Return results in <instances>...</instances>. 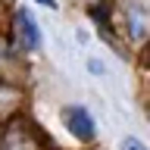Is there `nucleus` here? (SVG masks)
<instances>
[{
  "instance_id": "3",
  "label": "nucleus",
  "mask_w": 150,
  "mask_h": 150,
  "mask_svg": "<svg viewBox=\"0 0 150 150\" xmlns=\"http://www.w3.org/2000/svg\"><path fill=\"white\" fill-rule=\"evenodd\" d=\"M122 150H147V147H144V141H141V138L128 134V138H122Z\"/></svg>"
},
{
  "instance_id": "4",
  "label": "nucleus",
  "mask_w": 150,
  "mask_h": 150,
  "mask_svg": "<svg viewBox=\"0 0 150 150\" xmlns=\"http://www.w3.org/2000/svg\"><path fill=\"white\" fill-rule=\"evenodd\" d=\"M41 6H50V9H56V0H38Z\"/></svg>"
},
{
  "instance_id": "2",
  "label": "nucleus",
  "mask_w": 150,
  "mask_h": 150,
  "mask_svg": "<svg viewBox=\"0 0 150 150\" xmlns=\"http://www.w3.org/2000/svg\"><path fill=\"white\" fill-rule=\"evenodd\" d=\"M16 31H19V44L25 50H35L41 44V31H38V22L28 9H19L16 13Z\"/></svg>"
},
{
  "instance_id": "1",
  "label": "nucleus",
  "mask_w": 150,
  "mask_h": 150,
  "mask_svg": "<svg viewBox=\"0 0 150 150\" xmlns=\"http://www.w3.org/2000/svg\"><path fill=\"white\" fill-rule=\"evenodd\" d=\"M63 119H66L69 131H72L78 141H94L97 128H94V119H91V112L84 110V106H66V110H63Z\"/></svg>"
}]
</instances>
